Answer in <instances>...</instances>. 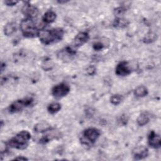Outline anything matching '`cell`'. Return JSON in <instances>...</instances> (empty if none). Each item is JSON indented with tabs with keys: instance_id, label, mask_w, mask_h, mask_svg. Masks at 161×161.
Returning <instances> with one entry per match:
<instances>
[{
	"instance_id": "cell-1",
	"label": "cell",
	"mask_w": 161,
	"mask_h": 161,
	"mask_svg": "<svg viewBox=\"0 0 161 161\" xmlns=\"http://www.w3.org/2000/svg\"><path fill=\"white\" fill-rule=\"evenodd\" d=\"M64 31L61 28H55L50 30H40L38 36L40 42L45 45L57 43L63 38Z\"/></svg>"
},
{
	"instance_id": "cell-2",
	"label": "cell",
	"mask_w": 161,
	"mask_h": 161,
	"mask_svg": "<svg viewBox=\"0 0 161 161\" xmlns=\"http://www.w3.org/2000/svg\"><path fill=\"white\" fill-rule=\"evenodd\" d=\"M31 138V134L26 130H23L11 138L7 143V146L18 150L25 149Z\"/></svg>"
},
{
	"instance_id": "cell-3",
	"label": "cell",
	"mask_w": 161,
	"mask_h": 161,
	"mask_svg": "<svg viewBox=\"0 0 161 161\" xmlns=\"http://www.w3.org/2000/svg\"><path fill=\"white\" fill-rule=\"evenodd\" d=\"M20 30L23 35L26 38H34L38 36L40 30L36 26L34 21L28 18L21 20L20 23Z\"/></svg>"
},
{
	"instance_id": "cell-4",
	"label": "cell",
	"mask_w": 161,
	"mask_h": 161,
	"mask_svg": "<svg viewBox=\"0 0 161 161\" xmlns=\"http://www.w3.org/2000/svg\"><path fill=\"white\" fill-rule=\"evenodd\" d=\"M40 133H42V135L38 139V142L42 144L47 143L53 139H58L61 137V133L52 126Z\"/></svg>"
},
{
	"instance_id": "cell-5",
	"label": "cell",
	"mask_w": 161,
	"mask_h": 161,
	"mask_svg": "<svg viewBox=\"0 0 161 161\" xmlns=\"http://www.w3.org/2000/svg\"><path fill=\"white\" fill-rule=\"evenodd\" d=\"M33 102V99L31 97H26L22 99H18L12 103L9 108L8 110L10 113H18L22 111L25 108L30 106Z\"/></svg>"
},
{
	"instance_id": "cell-6",
	"label": "cell",
	"mask_w": 161,
	"mask_h": 161,
	"mask_svg": "<svg viewBox=\"0 0 161 161\" xmlns=\"http://www.w3.org/2000/svg\"><path fill=\"white\" fill-rule=\"evenodd\" d=\"M100 131L96 128H88L82 133L81 140L84 144L94 143L100 136Z\"/></svg>"
},
{
	"instance_id": "cell-7",
	"label": "cell",
	"mask_w": 161,
	"mask_h": 161,
	"mask_svg": "<svg viewBox=\"0 0 161 161\" xmlns=\"http://www.w3.org/2000/svg\"><path fill=\"white\" fill-rule=\"evenodd\" d=\"M69 92V86L64 82L57 84L52 89V94L53 96L57 99H60L67 96Z\"/></svg>"
},
{
	"instance_id": "cell-8",
	"label": "cell",
	"mask_w": 161,
	"mask_h": 161,
	"mask_svg": "<svg viewBox=\"0 0 161 161\" xmlns=\"http://www.w3.org/2000/svg\"><path fill=\"white\" fill-rule=\"evenodd\" d=\"M128 62L122 61L119 62L116 67L115 73L119 76H126L131 74V69Z\"/></svg>"
},
{
	"instance_id": "cell-9",
	"label": "cell",
	"mask_w": 161,
	"mask_h": 161,
	"mask_svg": "<svg viewBox=\"0 0 161 161\" xmlns=\"http://www.w3.org/2000/svg\"><path fill=\"white\" fill-rule=\"evenodd\" d=\"M21 11L23 14L26 16V18H31V19H33L36 17L39 13V11L37 8L30 3L25 4L23 6L21 9Z\"/></svg>"
},
{
	"instance_id": "cell-10",
	"label": "cell",
	"mask_w": 161,
	"mask_h": 161,
	"mask_svg": "<svg viewBox=\"0 0 161 161\" xmlns=\"http://www.w3.org/2000/svg\"><path fill=\"white\" fill-rule=\"evenodd\" d=\"M89 38V36L87 32H80L74 38L72 47L74 48H77L86 43L88 41Z\"/></svg>"
},
{
	"instance_id": "cell-11",
	"label": "cell",
	"mask_w": 161,
	"mask_h": 161,
	"mask_svg": "<svg viewBox=\"0 0 161 161\" xmlns=\"http://www.w3.org/2000/svg\"><path fill=\"white\" fill-rule=\"evenodd\" d=\"M148 143L153 148H159L161 146V138L158 134L152 130L148 135Z\"/></svg>"
},
{
	"instance_id": "cell-12",
	"label": "cell",
	"mask_w": 161,
	"mask_h": 161,
	"mask_svg": "<svg viewBox=\"0 0 161 161\" xmlns=\"http://www.w3.org/2000/svg\"><path fill=\"white\" fill-rule=\"evenodd\" d=\"M148 150L145 146H138L132 151V155L135 160L143 159L148 156Z\"/></svg>"
},
{
	"instance_id": "cell-13",
	"label": "cell",
	"mask_w": 161,
	"mask_h": 161,
	"mask_svg": "<svg viewBox=\"0 0 161 161\" xmlns=\"http://www.w3.org/2000/svg\"><path fill=\"white\" fill-rule=\"evenodd\" d=\"M76 53V51L74 47L72 46L66 47L64 49L62 50L58 54V57L60 59L63 60H67L70 58L71 57H73Z\"/></svg>"
},
{
	"instance_id": "cell-14",
	"label": "cell",
	"mask_w": 161,
	"mask_h": 161,
	"mask_svg": "<svg viewBox=\"0 0 161 161\" xmlns=\"http://www.w3.org/2000/svg\"><path fill=\"white\" fill-rule=\"evenodd\" d=\"M56 13L52 10H48L46 11L43 16L42 20L45 23H53L56 19Z\"/></svg>"
},
{
	"instance_id": "cell-15",
	"label": "cell",
	"mask_w": 161,
	"mask_h": 161,
	"mask_svg": "<svg viewBox=\"0 0 161 161\" xmlns=\"http://www.w3.org/2000/svg\"><path fill=\"white\" fill-rule=\"evenodd\" d=\"M17 29V26L14 22H9L7 23L4 28V33L6 36L12 35L16 32Z\"/></svg>"
},
{
	"instance_id": "cell-16",
	"label": "cell",
	"mask_w": 161,
	"mask_h": 161,
	"mask_svg": "<svg viewBox=\"0 0 161 161\" xmlns=\"http://www.w3.org/2000/svg\"><path fill=\"white\" fill-rule=\"evenodd\" d=\"M149 121H150V116L148 114V113L145 112L141 113L136 119L137 124L140 126H143L147 125L149 122Z\"/></svg>"
},
{
	"instance_id": "cell-17",
	"label": "cell",
	"mask_w": 161,
	"mask_h": 161,
	"mask_svg": "<svg viewBox=\"0 0 161 161\" xmlns=\"http://www.w3.org/2000/svg\"><path fill=\"white\" fill-rule=\"evenodd\" d=\"M129 24V21L123 18H116L113 22V26L116 28H123L126 27Z\"/></svg>"
},
{
	"instance_id": "cell-18",
	"label": "cell",
	"mask_w": 161,
	"mask_h": 161,
	"mask_svg": "<svg viewBox=\"0 0 161 161\" xmlns=\"http://www.w3.org/2000/svg\"><path fill=\"white\" fill-rule=\"evenodd\" d=\"M61 109V105L60 103H52L50 104H48V107H47V110L48 112L52 114H55L56 113H57L58 111H59Z\"/></svg>"
},
{
	"instance_id": "cell-19",
	"label": "cell",
	"mask_w": 161,
	"mask_h": 161,
	"mask_svg": "<svg viewBox=\"0 0 161 161\" xmlns=\"http://www.w3.org/2000/svg\"><path fill=\"white\" fill-rule=\"evenodd\" d=\"M134 94L137 97H145L148 94V90L144 86H140L135 89Z\"/></svg>"
},
{
	"instance_id": "cell-20",
	"label": "cell",
	"mask_w": 161,
	"mask_h": 161,
	"mask_svg": "<svg viewBox=\"0 0 161 161\" xmlns=\"http://www.w3.org/2000/svg\"><path fill=\"white\" fill-rule=\"evenodd\" d=\"M157 34L153 32H148L145 35L143 41L145 43H150L155 42L157 40Z\"/></svg>"
},
{
	"instance_id": "cell-21",
	"label": "cell",
	"mask_w": 161,
	"mask_h": 161,
	"mask_svg": "<svg viewBox=\"0 0 161 161\" xmlns=\"http://www.w3.org/2000/svg\"><path fill=\"white\" fill-rule=\"evenodd\" d=\"M123 97L120 94H114L110 97V102L114 105H118L123 100Z\"/></svg>"
},
{
	"instance_id": "cell-22",
	"label": "cell",
	"mask_w": 161,
	"mask_h": 161,
	"mask_svg": "<svg viewBox=\"0 0 161 161\" xmlns=\"http://www.w3.org/2000/svg\"><path fill=\"white\" fill-rule=\"evenodd\" d=\"M126 11V9L124 6H119L114 9V14L116 18H122V16H123Z\"/></svg>"
},
{
	"instance_id": "cell-23",
	"label": "cell",
	"mask_w": 161,
	"mask_h": 161,
	"mask_svg": "<svg viewBox=\"0 0 161 161\" xmlns=\"http://www.w3.org/2000/svg\"><path fill=\"white\" fill-rule=\"evenodd\" d=\"M106 45V44H105V43H104L103 41H98V42L94 43L93 48L96 51H99V50H102L103 48L106 47V46H105Z\"/></svg>"
},
{
	"instance_id": "cell-24",
	"label": "cell",
	"mask_w": 161,
	"mask_h": 161,
	"mask_svg": "<svg viewBox=\"0 0 161 161\" xmlns=\"http://www.w3.org/2000/svg\"><path fill=\"white\" fill-rule=\"evenodd\" d=\"M86 72L88 75H92L96 73V68H95V67H94L92 65H90L87 68Z\"/></svg>"
},
{
	"instance_id": "cell-25",
	"label": "cell",
	"mask_w": 161,
	"mask_h": 161,
	"mask_svg": "<svg viewBox=\"0 0 161 161\" xmlns=\"http://www.w3.org/2000/svg\"><path fill=\"white\" fill-rule=\"evenodd\" d=\"M4 3L7 6H14V5H16L18 3V1H9V0H8V1H5Z\"/></svg>"
},
{
	"instance_id": "cell-26",
	"label": "cell",
	"mask_w": 161,
	"mask_h": 161,
	"mask_svg": "<svg viewBox=\"0 0 161 161\" xmlns=\"http://www.w3.org/2000/svg\"><path fill=\"white\" fill-rule=\"evenodd\" d=\"M14 160H28V158H26V157H24L23 156H19V157H15L14 158Z\"/></svg>"
}]
</instances>
